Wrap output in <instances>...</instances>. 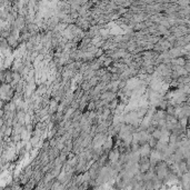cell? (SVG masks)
Here are the masks:
<instances>
[{
	"instance_id": "cell-1",
	"label": "cell",
	"mask_w": 190,
	"mask_h": 190,
	"mask_svg": "<svg viewBox=\"0 0 190 190\" xmlns=\"http://www.w3.org/2000/svg\"><path fill=\"white\" fill-rule=\"evenodd\" d=\"M161 159V154L159 151H153L151 153V160L152 161H157V160H160Z\"/></svg>"
},
{
	"instance_id": "cell-2",
	"label": "cell",
	"mask_w": 190,
	"mask_h": 190,
	"mask_svg": "<svg viewBox=\"0 0 190 190\" xmlns=\"http://www.w3.org/2000/svg\"><path fill=\"white\" fill-rule=\"evenodd\" d=\"M148 152H149V146H145L143 149H141V154H143V156L147 154Z\"/></svg>"
},
{
	"instance_id": "cell-3",
	"label": "cell",
	"mask_w": 190,
	"mask_h": 190,
	"mask_svg": "<svg viewBox=\"0 0 190 190\" xmlns=\"http://www.w3.org/2000/svg\"><path fill=\"white\" fill-rule=\"evenodd\" d=\"M117 158H118V153H117V152H114V153L111 154V157H110V159H111L112 161L117 160Z\"/></svg>"
}]
</instances>
